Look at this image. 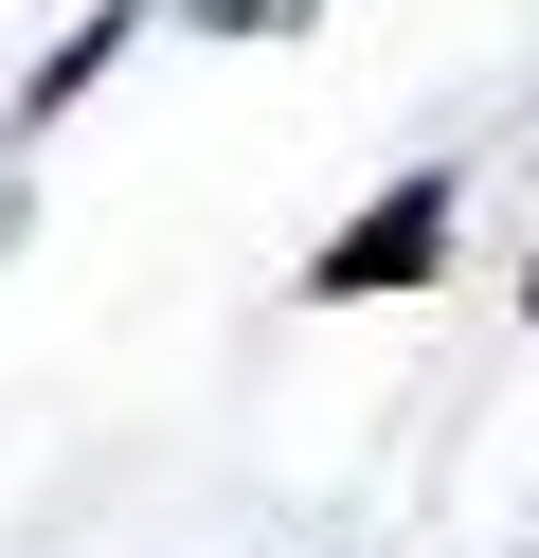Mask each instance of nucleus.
<instances>
[{"label":"nucleus","mask_w":539,"mask_h":558,"mask_svg":"<svg viewBox=\"0 0 539 558\" xmlns=\"http://www.w3.org/2000/svg\"><path fill=\"white\" fill-rule=\"evenodd\" d=\"M414 270H450V181H395L378 217H359L342 253L306 270V289H323V306H359V289H414Z\"/></svg>","instance_id":"f257e3e1"}]
</instances>
